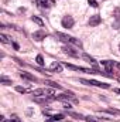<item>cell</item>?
<instances>
[{
  "instance_id": "cell-1",
  "label": "cell",
  "mask_w": 120,
  "mask_h": 122,
  "mask_svg": "<svg viewBox=\"0 0 120 122\" xmlns=\"http://www.w3.org/2000/svg\"><path fill=\"white\" fill-rule=\"evenodd\" d=\"M55 37H58L61 41H64V43H72V44H75V46H78V47H82V43H81L79 40H76V38H74V37H71V36H68V34L55 33Z\"/></svg>"
},
{
  "instance_id": "cell-2",
  "label": "cell",
  "mask_w": 120,
  "mask_h": 122,
  "mask_svg": "<svg viewBox=\"0 0 120 122\" xmlns=\"http://www.w3.org/2000/svg\"><path fill=\"white\" fill-rule=\"evenodd\" d=\"M82 84L85 85H95V87H100V88H110L109 84H105V82H100V81H95V80H79Z\"/></svg>"
},
{
  "instance_id": "cell-3",
  "label": "cell",
  "mask_w": 120,
  "mask_h": 122,
  "mask_svg": "<svg viewBox=\"0 0 120 122\" xmlns=\"http://www.w3.org/2000/svg\"><path fill=\"white\" fill-rule=\"evenodd\" d=\"M58 101H72V102H78V99L75 98V95L72 92H68V94H61L57 97Z\"/></svg>"
},
{
  "instance_id": "cell-4",
  "label": "cell",
  "mask_w": 120,
  "mask_h": 122,
  "mask_svg": "<svg viewBox=\"0 0 120 122\" xmlns=\"http://www.w3.org/2000/svg\"><path fill=\"white\" fill-rule=\"evenodd\" d=\"M74 19L71 17V16H65L64 19H62V27H65V29H72L74 27Z\"/></svg>"
},
{
  "instance_id": "cell-5",
  "label": "cell",
  "mask_w": 120,
  "mask_h": 122,
  "mask_svg": "<svg viewBox=\"0 0 120 122\" xmlns=\"http://www.w3.org/2000/svg\"><path fill=\"white\" fill-rule=\"evenodd\" d=\"M100 21H102L100 16L95 14V16H92V17L89 19V26H90V27H96L97 24H100Z\"/></svg>"
},
{
  "instance_id": "cell-6",
  "label": "cell",
  "mask_w": 120,
  "mask_h": 122,
  "mask_svg": "<svg viewBox=\"0 0 120 122\" xmlns=\"http://www.w3.org/2000/svg\"><path fill=\"white\" fill-rule=\"evenodd\" d=\"M47 37V34L44 33V31H35L34 34H32V38L35 40V41H41V40H44Z\"/></svg>"
},
{
  "instance_id": "cell-7",
  "label": "cell",
  "mask_w": 120,
  "mask_h": 122,
  "mask_svg": "<svg viewBox=\"0 0 120 122\" xmlns=\"http://www.w3.org/2000/svg\"><path fill=\"white\" fill-rule=\"evenodd\" d=\"M20 77H21V78H26V80H28V81H32V82H37V81H38L37 77H34V75L30 74V72H21Z\"/></svg>"
},
{
  "instance_id": "cell-8",
  "label": "cell",
  "mask_w": 120,
  "mask_h": 122,
  "mask_svg": "<svg viewBox=\"0 0 120 122\" xmlns=\"http://www.w3.org/2000/svg\"><path fill=\"white\" fill-rule=\"evenodd\" d=\"M48 92H52V91H47L44 88H38V90H34L32 91V95L34 97H45V94H48Z\"/></svg>"
},
{
  "instance_id": "cell-9",
  "label": "cell",
  "mask_w": 120,
  "mask_h": 122,
  "mask_svg": "<svg viewBox=\"0 0 120 122\" xmlns=\"http://www.w3.org/2000/svg\"><path fill=\"white\" fill-rule=\"evenodd\" d=\"M62 51L65 53V54H68V56H72V57H78V53L76 51H74L71 47H68V46H65V47H62Z\"/></svg>"
},
{
  "instance_id": "cell-10",
  "label": "cell",
  "mask_w": 120,
  "mask_h": 122,
  "mask_svg": "<svg viewBox=\"0 0 120 122\" xmlns=\"http://www.w3.org/2000/svg\"><path fill=\"white\" fill-rule=\"evenodd\" d=\"M50 70L54 71V72H55V71H57V72H61V71H62V65L58 64V62H52V64L50 65Z\"/></svg>"
},
{
  "instance_id": "cell-11",
  "label": "cell",
  "mask_w": 120,
  "mask_h": 122,
  "mask_svg": "<svg viewBox=\"0 0 120 122\" xmlns=\"http://www.w3.org/2000/svg\"><path fill=\"white\" fill-rule=\"evenodd\" d=\"M82 58H83V60L86 61V62L92 64V65H93L95 68H97V67H96V61H95V58H92L90 56H88V54H83V56H82Z\"/></svg>"
},
{
  "instance_id": "cell-12",
  "label": "cell",
  "mask_w": 120,
  "mask_h": 122,
  "mask_svg": "<svg viewBox=\"0 0 120 122\" xmlns=\"http://www.w3.org/2000/svg\"><path fill=\"white\" fill-rule=\"evenodd\" d=\"M102 64L106 67V72H110V70L115 67V62L113 61H102Z\"/></svg>"
},
{
  "instance_id": "cell-13",
  "label": "cell",
  "mask_w": 120,
  "mask_h": 122,
  "mask_svg": "<svg viewBox=\"0 0 120 122\" xmlns=\"http://www.w3.org/2000/svg\"><path fill=\"white\" fill-rule=\"evenodd\" d=\"M105 112L112 114V115H119L120 117V111L119 109H116V108H107V109H105Z\"/></svg>"
},
{
  "instance_id": "cell-14",
  "label": "cell",
  "mask_w": 120,
  "mask_h": 122,
  "mask_svg": "<svg viewBox=\"0 0 120 122\" xmlns=\"http://www.w3.org/2000/svg\"><path fill=\"white\" fill-rule=\"evenodd\" d=\"M31 20H32L34 23H37L38 26H41V27L44 26V21H42V20H41L40 17H37V16H32V17H31Z\"/></svg>"
},
{
  "instance_id": "cell-15",
  "label": "cell",
  "mask_w": 120,
  "mask_h": 122,
  "mask_svg": "<svg viewBox=\"0 0 120 122\" xmlns=\"http://www.w3.org/2000/svg\"><path fill=\"white\" fill-rule=\"evenodd\" d=\"M35 62H37L38 65H44V64H45V61H44V58H42L41 54H38V56L35 57Z\"/></svg>"
},
{
  "instance_id": "cell-16",
  "label": "cell",
  "mask_w": 120,
  "mask_h": 122,
  "mask_svg": "<svg viewBox=\"0 0 120 122\" xmlns=\"http://www.w3.org/2000/svg\"><path fill=\"white\" fill-rule=\"evenodd\" d=\"M45 84H48L50 87H52V88H57V90H61V88H62L60 84H57V82H52V81H47Z\"/></svg>"
},
{
  "instance_id": "cell-17",
  "label": "cell",
  "mask_w": 120,
  "mask_h": 122,
  "mask_svg": "<svg viewBox=\"0 0 120 122\" xmlns=\"http://www.w3.org/2000/svg\"><path fill=\"white\" fill-rule=\"evenodd\" d=\"M0 82H1L3 85H10V84H11V80H9V78H6V77H1V78H0Z\"/></svg>"
},
{
  "instance_id": "cell-18",
  "label": "cell",
  "mask_w": 120,
  "mask_h": 122,
  "mask_svg": "<svg viewBox=\"0 0 120 122\" xmlns=\"http://www.w3.org/2000/svg\"><path fill=\"white\" fill-rule=\"evenodd\" d=\"M0 40H1V43H4V44L11 43V41L9 40V37H7V36H4V34H0Z\"/></svg>"
},
{
  "instance_id": "cell-19",
  "label": "cell",
  "mask_w": 120,
  "mask_h": 122,
  "mask_svg": "<svg viewBox=\"0 0 120 122\" xmlns=\"http://www.w3.org/2000/svg\"><path fill=\"white\" fill-rule=\"evenodd\" d=\"M52 119L55 122H60V121H62L64 119V115L62 114H57V115H52Z\"/></svg>"
},
{
  "instance_id": "cell-20",
  "label": "cell",
  "mask_w": 120,
  "mask_h": 122,
  "mask_svg": "<svg viewBox=\"0 0 120 122\" xmlns=\"http://www.w3.org/2000/svg\"><path fill=\"white\" fill-rule=\"evenodd\" d=\"M69 115H71V117H74V118H78V119H85V118H83V117H82L81 114H75V112H69Z\"/></svg>"
},
{
  "instance_id": "cell-21",
  "label": "cell",
  "mask_w": 120,
  "mask_h": 122,
  "mask_svg": "<svg viewBox=\"0 0 120 122\" xmlns=\"http://www.w3.org/2000/svg\"><path fill=\"white\" fill-rule=\"evenodd\" d=\"M16 91L20 92V94H24V92L27 91V90H26V88H23V87H16Z\"/></svg>"
},
{
  "instance_id": "cell-22",
  "label": "cell",
  "mask_w": 120,
  "mask_h": 122,
  "mask_svg": "<svg viewBox=\"0 0 120 122\" xmlns=\"http://www.w3.org/2000/svg\"><path fill=\"white\" fill-rule=\"evenodd\" d=\"M88 3H89L92 7H97V1L96 0H88Z\"/></svg>"
},
{
  "instance_id": "cell-23",
  "label": "cell",
  "mask_w": 120,
  "mask_h": 122,
  "mask_svg": "<svg viewBox=\"0 0 120 122\" xmlns=\"http://www.w3.org/2000/svg\"><path fill=\"white\" fill-rule=\"evenodd\" d=\"M85 119H86L88 122H95V119H93L92 117H85Z\"/></svg>"
},
{
  "instance_id": "cell-24",
  "label": "cell",
  "mask_w": 120,
  "mask_h": 122,
  "mask_svg": "<svg viewBox=\"0 0 120 122\" xmlns=\"http://www.w3.org/2000/svg\"><path fill=\"white\" fill-rule=\"evenodd\" d=\"M120 27V21H116V23H115V29H119Z\"/></svg>"
},
{
  "instance_id": "cell-25",
  "label": "cell",
  "mask_w": 120,
  "mask_h": 122,
  "mask_svg": "<svg viewBox=\"0 0 120 122\" xmlns=\"http://www.w3.org/2000/svg\"><path fill=\"white\" fill-rule=\"evenodd\" d=\"M13 47H14V48H16V50H18V48H20V47H18V44H17V43H13Z\"/></svg>"
},
{
  "instance_id": "cell-26",
  "label": "cell",
  "mask_w": 120,
  "mask_h": 122,
  "mask_svg": "<svg viewBox=\"0 0 120 122\" xmlns=\"http://www.w3.org/2000/svg\"><path fill=\"white\" fill-rule=\"evenodd\" d=\"M115 67H116V68H119V70H120V62H115Z\"/></svg>"
},
{
  "instance_id": "cell-27",
  "label": "cell",
  "mask_w": 120,
  "mask_h": 122,
  "mask_svg": "<svg viewBox=\"0 0 120 122\" xmlns=\"http://www.w3.org/2000/svg\"><path fill=\"white\" fill-rule=\"evenodd\" d=\"M64 108H66V109H68V108H71V105H69V104H64Z\"/></svg>"
},
{
  "instance_id": "cell-28",
  "label": "cell",
  "mask_w": 120,
  "mask_h": 122,
  "mask_svg": "<svg viewBox=\"0 0 120 122\" xmlns=\"http://www.w3.org/2000/svg\"><path fill=\"white\" fill-rule=\"evenodd\" d=\"M113 91L116 92V94H120V88H115V90H113Z\"/></svg>"
},
{
  "instance_id": "cell-29",
  "label": "cell",
  "mask_w": 120,
  "mask_h": 122,
  "mask_svg": "<svg viewBox=\"0 0 120 122\" xmlns=\"http://www.w3.org/2000/svg\"><path fill=\"white\" fill-rule=\"evenodd\" d=\"M119 81H120V77H119Z\"/></svg>"
},
{
  "instance_id": "cell-30",
  "label": "cell",
  "mask_w": 120,
  "mask_h": 122,
  "mask_svg": "<svg viewBox=\"0 0 120 122\" xmlns=\"http://www.w3.org/2000/svg\"><path fill=\"white\" fill-rule=\"evenodd\" d=\"M119 48H120V47H119Z\"/></svg>"
}]
</instances>
